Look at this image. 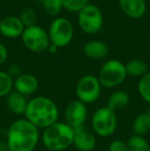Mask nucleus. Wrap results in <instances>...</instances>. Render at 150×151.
I'll return each mask as SVG.
<instances>
[{
  "label": "nucleus",
  "mask_w": 150,
  "mask_h": 151,
  "mask_svg": "<svg viewBox=\"0 0 150 151\" xmlns=\"http://www.w3.org/2000/svg\"><path fill=\"white\" fill-rule=\"evenodd\" d=\"M39 138V129L26 118H19L9 125L7 131V149L8 151H34Z\"/></svg>",
  "instance_id": "1"
},
{
  "label": "nucleus",
  "mask_w": 150,
  "mask_h": 151,
  "mask_svg": "<svg viewBox=\"0 0 150 151\" xmlns=\"http://www.w3.org/2000/svg\"><path fill=\"white\" fill-rule=\"evenodd\" d=\"M24 115L37 129H44L58 121L59 109L52 99L44 96H37L29 100Z\"/></svg>",
  "instance_id": "2"
},
{
  "label": "nucleus",
  "mask_w": 150,
  "mask_h": 151,
  "mask_svg": "<svg viewBox=\"0 0 150 151\" xmlns=\"http://www.w3.org/2000/svg\"><path fill=\"white\" fill-rule=\"evenodd\" d=\"M74 129L65 121H57L43 129L42 143L50 151L67 150L73 144Z\"/></svg>",
  "instance_id": "3"
},
{
  "label": "nucleus",
  "mask_w": 150,
  "mask_h": 151,
  "mask_svg": "<svg viewBox=\"0 0 150 151\" xmlns=\"http://www.w3.org/2000/svg\"><path fill=\"white\" fill-rule=\"evenodd\" d=\"M126 65L118 60H109L105 62L100 68L98 79L100 84L106 88H113L120 86L126 80Z\"/></svg>",
  "instance_id": "4"
},
{
  "label": "nucleus",
  "mask_w": 150,
  "mask_h": 151,
  "mask_svg": "<svg viewBox=\"0 0 150 151\" xmlns=\"http://www.w3.org/2000/svg\"><path fill=\"white\" fill-rule=\"evenodd\" d=\"M117 127L116 113L106 106L97 109L92 117V129L96 135L102 138L112 136Z\"/></svg>",
  "instance_id": "5"
},
{
  "label": "nucleus",
  "mask_w": 150,
  "mask_h": 151,
  "mask_svg": "<svg viewBox=\"0 0 150 151\" xmlns=\"http://www.w3.org/2000/svg\"><path fill=\"white\" fill-rule=\"evenodd\" d=\"M78 25L86 34L94 35L101 31L103 27V14L96 4L88 3L78 12Z\"/></svg>",
  "instance_id": "6"
},
{
  "label": "nucleus",
  "mask_w": 150,
  "mask_h": 151,
  "mask_svg": "<svg viewBox=\"0 0 150 151\" xmlns=\"http://www.w3.org/2000/svg\"><path fill=\"white\" fill-rule=\"evenodd\" d=\"M48 36L50 43L57 47H65L73 39L74 30L71 22L66 18H57L48 28Z\"/></svg>",
  "instance_id": "7"
},
{
  "label": "nucleus",
  "mask_w": 150,
  "mask_h": 151,
  "mask_svg": "<svg viewBox=\"0 0 150 151\" xmlns=\"http://www.w3.org/2000/svg\"><path fill=\"white\" fill-rule=\"evenodd\" d=\"M21 37H22L23 44L26 46L27 50L33 52H45L50 45L47 31L37 25L25 28Z\"/></svg>",
  "instance_id": "8"
},
{
  "label": "nucleus",
  "mask_w": 150,
  "mask_h": 151,
  "mask_svg": "<svg viewBox=\"0 0 150 151\" xmlns=\"http://www.w3.org/2000/svg\"><path fill=\"white\" fill-rule=\"evenodd\" d=\"M102 86L100 84L98 77L95 75H84L78 80L75 88V93L77 100L81 101L85 105L93 104L100 98Z\"/></svg>",
  "instance_id": "9"
},
{
  "label": "nucleus",
  "mask_w": 150,
  "mask_h": 151,
  "mask_svg": "<svg viewBox=\"0 0 150 151\" xmlns=\"http://www.w3.org/2000/svg\"><path fill=\"white\" fill-rule=\"evenodd\" d=\"M65 122L72 129L84 125L88 118V108L84 103L79 100L71 101L65 108L64 112Z\"/></svg>",
  "instance_id": "10"
},
{
  "label": "nucleus",
  "mask_w": 150,
  "mask_h": 151,
  "mask_svg": "<svg viewBox=\"0 0 150 151\" xmlns=\"http://www.w3.org/2000/svg\"><path fill=\"white\" fill-rule=\"evenodd\" d=\"M97 140L95 135L86 127H76L74 129L73 136V144L77 150L79 151H93L96 147Z\"/></svg>",
  "instance_id": "11"
},
{
  "label": "nucleus",
  "mask_w": 150,
  "mask_h": 151,
  "mask_svg": "<svg viewBox=\"0 0 150 151\" xmlns=\"http://www.w3.org/2000/svg\"><path fill=\"white\" fill-rule=\"evenodd\" d=\"M38 86V79L31 73H21L14 78V90L26 97L36 93Z\"/></svg>",
  "instance_id": "12"
},
{
  "label": "nucleus",
  "mask_w": 150,
  "mask_h": 151,
  "mask_svg": "<svg viewBox=\"0 0 150 151\" xmlns=\"http://www.w3.org/2000/svg\"><path fill=\"white\" fill-rule=\"evenodd\" d=\"M24 30L25 26L18 17L8 16L0 21V34L6 38H17L22 36Z\"/></svg>",
  "instance_id": "13"
},
{
  "label": "nucleus",
  "mask_w": 150,
  "mask_h": 151,
  "mask_svg": "<svg viewBox=\"0 0 150 151\" xmlns=\"http://www.w3.org/2000/svg\"><path fill=\"white\" fill-rule=\"evenodd\" d=\"M119 6L126 17L138 20L146 14V0H119Z\"/></svg>",
  "instance_id": "14"
},
{
  "label": "nucleus",
  "mask_w": 150,
  "mask_h": 151,
  "mask_svg": "<svg viewBox=\"0 0 150 151\" xmlns=\"http://www.w3.org/2000/svg\"><path fill=\"white\" fill-rule=\"evenodd\" d=\"M83 54L86 58L93 60H101L108 56L109 47L106 43L98 40H90L83 46Z\"/></svg>",
  "instance_id": "15"
},
{
  "label": "nucleus",
  "mask_w": 150,
  "mask_h": 151,
  "mask_svg": "<svg viewBox=\"0 0 150 151\" xmlns=\"http://www.w3.org/2000/svg\"><path fill=\"white\" fill-rule=\"evenodd\" d=\"M28 102L29 100L27 99L26 96L16 91H12L6 97V105H7L8 109L16 115H24Z\"/></svg>",
  "instance_id": "16"
},
{
  "label": "nucleus",
  "mask_w": 150,
  "mask_h": 151,
  "mask_svg": "<svg viewBox=\"0 0 150 151\" xmlns=\"http://www.w3.org/2000/svg\"><path fill=\"white\" fill-rule=\"evenodd\" d=\"M130 104V96L123 91H116L109 96L107 100L106 107L112 110L113 112H117L128 107Z\"/></svg>",
  "instance_id": "17"
},
{
  "label": "nucleus",
  "mask_w": 150,
  "mask_h": 151,
  "mask_svg": "<svg viewBox=\"0 0 150 151\" xmlns=\"http://www.w3.org/2000/svg\"><path fill=\"white\" fill-rule=\"evenodd\" d=\"M132 129L134 132V135L143 136L146 135L150 131V115L148 112L140 113L135 117L132 123Z\"/></svg>",
  "instance_id": "18"
},
{
  "label": "nucleus",
  "mask_w": 150,
  "mask_h": 151,
  "mask_svg": "<svg viewBox=\"0 0 150 151\" xmlns=\"http://www.w3.org/2000/svg\"><path fill=\"white\" fill-rule=\"evenodd\" d=\"M126 70L128 75L141 78L146 73H148V66H147L146 62L143 60L135 59V60H131L126 64Z\"/></svg>",
  "instance_id": "19"
},
{
  "label": "nucleus",
  "mask_w": 150,
  "mask_h": 151,
  "mask_svg": "<svg viewBox=\"0 0 150 151\" xmlns=\"http://www.w3.org/2000/svg\"><path fill=\"white\" fill-rule=\"evenodd\" d=\"M130 151H150V145L143 136L133 135L128 141Z\"/></svg>",
  "instance_id": "20"
},
{
  "label": "nucleus",
  "mask_w": 150,
  "mask_h": 151,
  "mask_svg": "<svg viewBox=\"0 0 150 151\" xmlns=\"http://www.w3.org/2000/svg\"><path fill=\"white\" fill-rule=\"evenodd\" d=\"M14 90V78L8 72L0 71V98L7 97Z\"/></svg>",
  "instance_id": "21"
},
{
  "label": "nucleus",
  "mask_w": 150,
  "mask_h": 151,
  "mask_svg": "<svg viewBox=\"0 0 150 151\" xmlns=\"http://www.w3.org/2000/svg\"><path fill=\"white\" fill-rule=\"evenodd\" d=\"M138 91L141 98L150 104V72L140 78L138 82Z\"/></svg>",
  "instance_id": "22"
},
{
  "label": "nucleus",
  "mask_w": 150,
  "mask_h": 151,
  "mask_svg": "<svg viewBox=\"0 0 150 151\" xmlns=\"http://www.w3.org/2000/svg\"><path fill=\"white\" fill-rule=\"evenodd\" d=\"M42 5L45 10V12L50 17H56L63 9L62 0H43Z\"/></svg>",
  "instance_id": "23"
},
{
  "label": "nucleus",
  "mask_w": 150,
  "mask_h": 151,
  "mask_svg": "<svg viewBox=\"0 0 150 151\" xmlns=\"http://www.w3.org/2000/svg\"><path fill=\"white\" fill-rule=\"evenodd\" d=\"M20 20L23 23V25L25 26V28L34 26V25H36L37 22V14L35 12V10L32 9V8L30 7L24 8L22 10V12H21Z\"/></svg>",
  "instance_id": "24"
},
{
  "label": "nucleus",
  "mask_w": 150,
  "mask_h": 151,
  "mask_svg": "<svg viewBox=\"0 0 150 151\" xmlns=\"http://www.w3.org/2000/svg\"><path fill=\"white\" fill-rule=\"evenodd\" d=\"M63 7L69 12H80L86 4H88V0H62Z\"/></svg>",
  "instance_id": "25"
},
{
  "label": "nucleus",
  "mask_w": 150,
  "mask_h": 151,
  "mask_svg": "<svg viewBox=\"0 0 150 151\" xmlns=\"http://www.w3.org/2000/svg\"><path fill=\"white\" fill-rule=\"evenodd\" d=\"M108 151H130L128 144L122 140H114L110 143Z\"/></svg>",
  "instance_id": "26"
},
{
  "label": "nucleus",
  "mask_w": 150,
  "mask_h": 151,
  "mask_svg": "<svg viewBox=\"0 0 150 151\" xmlns=\"http://www.w3.org/2000/svg\"><path fill=\"white\" fill-rule=\"evenodd\" d=\"M7 50L4 46V44H2L0 42V66L3 65L4 63L7 60Z\"/></svg>",
  "instance_id": "27"
},
{
  "label": "nucleus",
  "mask_w": 150,
  "mask_h": 151,
  "mask_svg": "<svg viewBox=\"0 0 150 151\" xmlns=\"http://www.w3.org/2000/svg\"><path fill=\"white\" fill-rule=\"evenodd\" d=\"M58 50H59V47H57L56 45H54V44H52V43H50V47L47 48V50L50 52V54H55V52H56Z\"/></svg>",
  "instance_id": "28"
},
{
  "label": "nucleus",
  "mask_w": 150,
  "mask_h": 151,
  "mask_svg": "<svg viewBox=\"0 0 150 151\" xmlns=\"http://www.w3.org/2000/svg\"><path fill=\"white\" fill-rule=\"evenodd\" d=\"M39 1H40V2H41V3H42V1H43V0H39Z\"/></svg>",
  "instance_id": "29"
},
{
  "label": "nucleus",
  "mask_w": 150,
  "mask_h": 151,
  "mask_svg": "<svg viewBox=\"0 0 150 151\" xmlns=\"http://www.w3.org/2000/svg\"><path fill=\"white\" fill-rule=\"evenodd\" d=\"M148 114H149V115H150V110H149V111H148Z\"/></svg>",
  "instance_id": "30"
},
{
  "label": "nucleus",
  "mask_w": 150,
  "mask_h": 151,
  "mask_svg": "<svg viewBox=\"0 0 150 151\" xmlns=\"http://www.w3.org/2000/svg\"><path fill=\"white\" fill-rule=\"evenodd\" d=\"M60 151H67V150H60Z\"/></svg>",
  "instance_id": "31"
}]
</instances>
